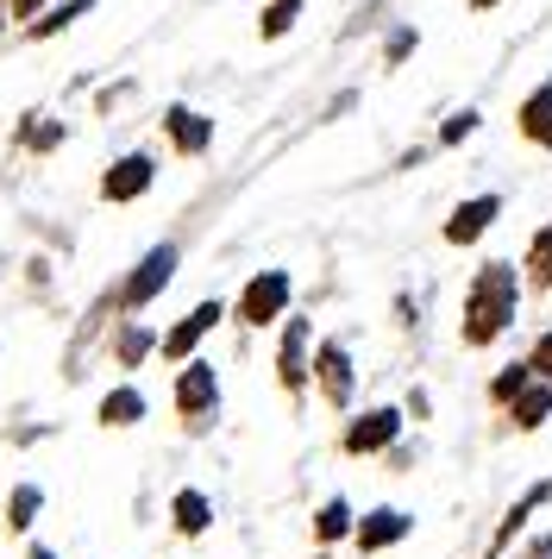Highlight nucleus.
<instances>
[{
    "instance_id": "nucleus-1",
    "label": "nucleus",
    "mask_w": 552,
    "mask_h": 559,
    "mask_svg": "<svg viewBox=\"0 0 552 559\" xmlns=\"http://www.w3.org/2000/svg\"><path fill=\"white\" fill-rule=\"evenodd\" d=\"M508 314H515V271H508V264H490V271H477L471 308H465V340H471V346L496 340V333L508 328Z\"/></svg>"
},
{
    "instance_id": "nucleus-2",
    "label": "nucleus",
    "mask_w": 552,
    "mask_h": 559,
    "mask_svg": "<svg viewBox=\"0 0 552 559\" xmlns=\"http://www.w3.org/2000/svg\"><path fill=\"white\" fill-rule=\"evenodd\" d=\"M396 433H401V415H396V408H364V415L346 428V453H351V459L389 453V447H396Z\"/></svg>"
},
{
    "instance_id": "nucleus-3",
    "label": "nucleus",
    "mask_w": 552,
    "mask_h": 559,
    "mask_svg": "<svg viewBox=\"0 0 552 559\" xmlns=\"http://www.w3.org/2000/svg\"><path fill=\"white\" fill-rule=\"evenodd\" d=\"M176 408H182L195 428L220 408V378H214V365H195V358H189V371L176 378Z\"/></svg>"
},
{
    "instance_id": "nucleus-4",
    "label": "nucleus",
    "mask_w": 552,
    "mask_h": 559,
    "mask_svg": "<svg viewBox=\"0 0 552 559\" xmlns=\"http://www.w3.org/2000/svg\"><path fill=\"white\" fill-rule=\"evenodd\" d=\"M415 534V515L408 509H371V515H358V554H383V547H401Z\"/></svg>"
},
{
    "instance_id": "nucleus-5",
    "label": "nucleus",
    "mask_w": 552,
    "mask_h": 559,
    "mask_svg": "<svg viewBox=\"0 0 552 559\" xmlns=\"http://www.w3.org/2000/svg\"><path fill=\"white\" fill-rule=\"evenodd\" d=\"M283 302H289V271H264V277L245 283L239 314H245L251 328H264V321H276V314H283Z\"/></svg>"
},
{
    "instance_id": "nucleus-6",
    "label": "nucleus",
    "mask_w": 552,
    "mask_h": 559,
    "mask_svg": "<svg viewBox=\"0 0 552 559\" xmlns=\"http://www.w3.org/2000/svg\"><path fill=\"white\" fill-rule=\"evenodd\" d=\"M547 503H552V478L527 484L521 497L508 503V515H502V528L490 534V554H502V547H515V540H521V528H527V522H533V515H540V509H547Z\"/></svg>"
},
{
    "instance_id": "nucleus-7",
    "label": "nucleus",
    "mask_w": 552,
    "mask_h": 559,
    "mask_svg": "<svg viewBox=\"0 0 552 559\" xmlns=\"http://www.w3.org/2000/svg\"><path fill=\"white\" fill-rule=\"evenodd\" d=\"M170 271H176V246H157V252H145V264L132 271V283H125V302L139 308V302H151L164 283H170Z\"/></svg>"
},
{
    "instance_id": "nucleus-8",
    "label": "nucleus",
    "mask_w": 552,
    "mask_h": 559,
    "mask_svg": "<svg viewBox=\"0 0 552 559\" xmlns=\"http://www.w3.org/2000/svg\"><path fill=\"white\" fill-rule=\"evenodd\" d=\"M151 177H157L151 157H120V164L100 177V195H107V202H132V195H145L151 189Z\"/></svg>"
},
{
    "instance_id": "nucleus-9",
    "label": "nucleus",
    "mask_w": 552,
    "mask_h": 559,
    "mask_svg": "<svg viewBox=\"0 0 552 559\" xmlns=\"http://www.w3.org/2000/svg\"><path fill=\"white\" fill-rule=\"evenodd\" d=\"M496 214H502L496 195H477V202H465V207H458V214L446 221V239H452V246H471V239H477L483 227H490Z\"/></svg>"
},
{
    "instance_id": "nucleus-10",
    "label": "nucleus",
    "mask_w": 552,
    "mask_h": 559,
    "mask_svg": "<svg viewBox=\"0 0 552 559\" xmlns=\"http://www.w3.org/2000/svg\"><path fill=\"white\" fill-rule=\"evenodd\" d=\"M170 522H176V534H207L214 528V503H207V490H176L170 497Z\"/></svg>"
},
{
    "instance_id": "nucleus-11",
    "label": "nucleus",
    "mask_w": 552,
    "mask_h": 559,
    "mask_svg": "<svg viewBox=\"0 0 552 559\" xmlns=\"http://www.w3.org/2000/svg\"><path fill=\"white\" fill-rule=\"evenodd\" d=\"M346 534H358V509H351L346 497H326V503L314 509V540L333 547V540H346Z\"/></svg>"
},
{
    "instance_id": "nucleus-12",
    "label": "nucleus",
    "mask_w": 552,
    "mask_h": 559,
    "mask_svg": "<svg viewBox=\"0 0 552 559\" xmlns=\"http://www.w3.org/2000/svg\"><path fill=\"white\" fill-rule=\"evenodd\" d=\"M220 314H226L220 302H201L195 314H189V321H182V328H176L170 340H164V353H170V358H189V353H195V340H201V333H207V328H214Z\"/></svg>"
},
{
    "instance_id": "nucleus-13",
    "label": "nucleus",
    "mask_w": 552,
    "mask_h": 559,
    "mask_svg": "<svg viewBox=\"0 0 552 559\" xmlns=\"http://www.w3.org/2000/svg\"><path fill=\"white\" fill-rule=\"evenodd\" d=\"M314 371H321V383H326V396H333V403H351V358L339 353V346H321Z\"/></svg>"
},
{
    "instance_id": "nucleus-14",
    "label": "nucleus",
    "mask_w": 552,
    "mask_h": 559,
    "mask_svg": "<svg viewBox=\"0 0 552 559\" xmlns=\"http://www.w3.org/2000/svg\"><path fill=\"white\" fill-rule=\"evenodd\" d=\"M521 132L533 139V145H552V82L533 88V95L521 102Z\"/></svg>"
},
{
    "instance_id": "nucleus-15",
    "label": "nucleus",
    "mask_w": 552,
    "mask_h": 559,
    "mask_svg": "<svg viewBox=\"0 0 552 559\" xmlns=\"http://www.w3.org/2000/svg\"><path fill=\"white\" fill-rule=\"evenodd\" d=\"M100 421H107V428L145 421V396H139V390H107V396H100Z\"/></svg>"
},
{
    "instance_id": "nucleus-16",
    "label": "nucleus",
    "mask_w": 552,
    "mask_h": 559,
    "mask_svg": "<svg viewBox=\"0 0 552 559\" xmlns=\"http://www.w3.org/2000/svg\"><path fill=\"white\" fill-rule=\"evenodd\" d=\"M170 139L182 145V152H201V145L214 139V127H207L201 114H189V107H170Z\"/></svg>"
},
{
    "instance_id": "nucleus-17",
    "label": "nucleus",
    "mask_w": 552,
    "mask_h": 559,
    "mask_svg": "<svg viewBox=\"0 0 552 559\" xmlns=\"http://www.w3.org/2000/svg\"><path fill=\"white\" fill-rule=\"evenodd\" d=\"M38 509H45V490H38V484H20V490H13V497H7V528H32V522H38Z\"/></svg>"
},
{
    "instance_id": "nucleus-18",
    "label": "nucleus",
    "mask_w": 552,
    "mask_h": 559,
    "mask_svg": "<svg viewBox=\"0 0 552 559\" xmlns=\"http://www.w3.org/2000/svg\"><path fill=\"white\" fill-rule=\"evenodd\" d=\"M547 415H552V390H547V383H533L521 403H515V428L533 433V428H547Z\"/></svg>"
},
{
    "instance_id": "nucleus-19",
    "label": "nucleus",
    "mask_w": 552,
    "mask_h": 559,
    "mask_svg": "<svg viewBox=\"0 0 552 559\" xmlns=\"http://www.w3.org/2000/svg\"><path fill=\"white\" fill-rule=\"evenodd\" d=\"M301 340H308V321H289V340H283V383H289V390H301V378H308Z\"/></svg>"
},
{
    "instance_id": "nucleus-20",
    "label": "nucleus",
    "mask_w": 552,
    "mask_h": 559,
    "mask_svg": "<svg viewBox=\"0 0 552 559\" xmlns=\"http://www.w3.org/2000/svg\"><path fill=\"white\" fill-rule=\"evenodd\" d=\"M527 271H533V283H552V227L533 233V246H527Z\"/></svg>"
},
{
    "instance_id": "nucleus-21",
    "label": "nucleus",
    "mask_w": 552,
    "mask_h": 559,
    "mask_svg": "<svg viewBox=\"0 0 552 559\" xmlns=\"http://www.w3.org/2000/svg\"><path fill=\"white\" fill-rule=\"evenodd\" d=\"M296 13H301L296 0H271V13H264V38H283V32L296 26Z\"/></svg>"
},
{
    "instance_id": "nucleus-22",
    "label": "nucleus",
    "mask_w": 552,
    "mask_h": 559,
    "mask_svg": "<svg viewBox=\"0 0 552 559\" xmlns=\"http://www.w3.org/2000/svg\"><path fill=\"white\" fill-rule=\"evenodd\" d=\"M145 353H151V333H145V328L120 333V358H125V365H139V358H145Z\"/></svg>"
},
{
    "instance_id": "nucleus-23",
    "label": "nucleus",
    "mask_w": 552,
    "mask_h": 559,
    "mask_svg": "<svg viewBox=\"0 0 552 559\" xmlns=\"http://www.w3.org/2000/svg\"><path fill=\"white\" fill-rule=\"evenodd\" d=\"M527 365H533V378H552V333H540V346L527 353Z\"/></svg>"
},
{
    "instance_id": "nucleus-24",
    "label": "nucleus",
    "mask_w": 552,
    "mask_h": 559,
    "mask_svg": "<svg viewBox=\"0 0 552 559\" xmlns=\"http://www.w3.org/2000/svg\"><path fill=\"white\" fill-rule=\"evenodd\" d=\"M88 7H95V0H70V7H63V13H50L45 26H38V38H45V32H57V26H70L75 13H88Z\"/></svg>"
},
{
    "instance_id": "nucleus-25",
    "label": "nucleus",
    "mask_w": 552,
    "mask_h": 559,
    "mask_svg": "<svg viewBox=\"0 0 552 559\" xmlns=\"http://www.w3.org/2000/svg\"><path fill=\"white\" fill-rule=\"evenodd\" d=\"M471 127H477V114H458V120L440 132V145H458V139H471Z\"/></svg>"
},
{
    "instance_id": "nucleus-26",
    "label": "nucleus",
    "mask_w": 552,
    "mask_h": 559,
    "mask_svg": "<svg viewBox=\"0 0 552 559\" xmlns=\"http://www.w3.org/2000/svg\"><path fill=\"white\" fill-rule=\"evenodd\" d=\"M521 559H552V534H540V540H527Z\"/></svg>"
},
{
    "instance_id": "nucleus-27",
    "label": "nucleus",
    "mask_w": 552,
    "mask_h": 559,
    "mask_svg": "<svg viewBox=\"0 0 552 559\" xmlns=\"http://www.w3.org/2000/svg\"><path fill=\"white\" fill-rule=\"evenodd\" d=\"M25 559H57V554H50V547H32V554H25Z\"/></svg>"
},
{
    "instance_id": "nucleus-28",
    "label": "nucleus",
    "mask_w": 552,
    "mask_h": 559,
    "mask_svg": "<svg viewBox=\"0 0 552 559\" xmlns=\"http://www.w3.org/2000/svg\"><path fill=\"white\" fill-rule=\"evenodd\" d=\"M477 7H496V0H477Z\"/></svg>"
}]
</instances>
